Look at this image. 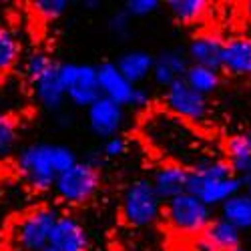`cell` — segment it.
Here are the masks:
<instances>
[{
  "label": "cell",
  "instance_id": "cell-1",
  "mask_svg": "<svg viewBox=\"0 0 251 251\" xmlns=\"http://www.w3.org/2000/svg\"><path fill=\"white\" fill-rule=\"evenodd\" d=\"M141 135L149 147L157 151V155L167 159V163H177L193 169L195 165L213 159L191 125L177 119L169 111L147 113L141 123Z\"/></svg>",
  "mask_w": 251,
  "mask_h": 251
},
{
  "label": "cell",
  "instance_id": "cell-2",
  "mask_svg": "<svg viewBox=\"0 0 251 251\" xmlns=\"http://www.w3.org/2000/svg\"><path fill=\"white\" fill-rule=\"evenodd\" d=\"M16 169L30 189L47 193L58 177L54 167V143H30L16 153Z\"/></svg>",
  "mask_w": 251,
  "mask_h": 251
},
{
  "label": "cell",
  "instance_id": "cell-3",
  "mask_svg": "<svg viewBox=\"0 0 251 251\" xmlns=\"http://www.w3.org/2000/svg\"><path fill=\"white\" fill-rule=\"evenodd\" d=\"M165 219L177 233L197 237L205 233V229L211 225L213 209L205 205L199 197L191 193H183L165 203Z\"/></svg>",
  "mask_w": 251,
  "mask_h": 251
},
{
  "label": "cell",
  "instance_id": "cell-4",
  "mask_svg": "<svg viewBox=\"0 0 251 251\" xmlns=\"http://www.w3.org/2000/svg\"><path fill=\"white\" fill-rule=\"evenodd\" d=\"M163 211V201L157 195L151 179H135L123 195V217L133 227L153 225Z\"/></svg>",
  "mask_w": 251,
  "mask_h": 251
},
{
  "label": "cell",
  "instance_id": "cell-5",
  "mask_svg": "<svg viewBox=\"0 0 251 251\" xmlns=\"http://www.w3.org/2000/svg\"><path fill=\"white\" fill-rule=\"evenodd\" d=\"M58 211L52 207H34L20 217L12 231V241L18 251H43L49 247L52 227L58 219Z\"/></svg>",
  "mask_w": 251,
  "mask_h": 251
},
{
  "label": "cell",
  "instance_id": "cell-6",
  "mask_svg": "<svg viewBox=\"0 0 251 251\" xmlns=\"http://www.w3.org/2000/svg\"><path fill=\"white\" fill-rule=\"evenodd\" d=\"M58 75L67 91V100L76 109H89L100 95L99 71L95 65H78V62H58Z\"/></svg>",
  "mask_w": 251,
  "mask_h": 251
},
{
  "label": "cell",
  "instance_id": "cell-7",
  "mask_svg": "<svg viewBox=\"0 0 251 251\" xmlns=\"http://www.w3.org/2000/svg\"><path fill=\"white\" fill-rule=\"evenodd\" d=\"M100 185V173L95 165L85 159L78 161L69 171L60 173L54 181V195L69 205H82L95 197Z\"/></svg>",
  "mask_w": 251,
  "mask_h": 251
},
{
  "label": "cell",
  "instance_id": "cell-8",
  "mask_svg": "<svg viewBox=\"0 0 251 251\" xmlns=\"http://www.w3.org/2000/svg\"><path fill=\"white\" fill-rule=\"evenodd\" d=\"M163 104L165 111H169L177 119L195 125L203 123L209 115V100L195 89H191L185 82V78L173 82L169 89H165L163 93Z\"/></svg>",
  "mask_w": 251,
  "mask_h": 251
},
{
  "label": "cell",
  "instance_id": "cell-9",
  "mask_svg": "<svg viewBox=\"0 0 251 251\" xmlns=\"http://www.w3.org/2000/svg\"><path fill=\"white\" fill-rule=\"evenodd\" d=\"M243 191V177L231 175L227 179H203L189 169V183H187V193L199 197L209 207H221L225 201L235 197Z\"/></svg>",
  "mask_w": 251,
  "mask_h": 251
},
{
  "label": "cell",
  "instance_id": "cell-10",
  "mask_svg": "<svg viewBox=\"0 0 251 251\" xmlns=\"http://www.w3.org/2000/svg\"><path fill=\"white\" fill-rule=\"evenodd\" d=\"M87 123L91 133L100 137L102 141L117 137L125 123V107L100 97L87 109Z\"/></svg>",
  "mask_w": 251,
  "mask_h": 251
},
{
  "label": "cell",
  "instance_id": "cell-11",
  "mask_svg": "<svg viewBox=\"0 0 251 251\" xmlns=\"http://www.w3.org/2000/svg\"><path fill=\"white\" fill-rule=\"evenodd\" d=\"M49 247H52L54 251H89L87 229L76 217L60 213L52 227Z\"/></svg>",
  "mask_w": 251,
  "mask_h": 251
},
{
  "label": "cell",
  "instance_id": "cell-12",
  "mask_svg": "<svg viewBox=\"0 0 251 251\" xmlns=\"http://www.w3.org/2000/svg\"><path fill=\"white\" fill-rule=\"evenodd\" d=\"M191 60L187 56V50L181 49H167L155 56L153 67V82L161 89H169L173 82L185 78V73L189 71Z\"/></svg>",
  "mask_w": 251,
  "mask_h": 251
},
{
  "label": "cell",
  "instance_id": "cell-13",
  "mask_svg": "<svg viewBox=\"0 0 251 251\" xmlns=\"http://www.w3.org/2000/svg\"><path fill=\"white\" fill-rule=\"evenodd\" d=\"M221 71L231 76H251V36L233 34L225 38L223 56H221Z\"/></svg>",
  "mask_w": 251,
  "mask_h": 251
},
{
  "label": "cell",
  "instance_id": "cell-14",
  "mask_svg": "<svg viewBox=\"0 0 251 251\" xmlns=\"http://www.w3.org/2000/svg\"><path fill=\"white\" fill-rule=\"evenodd\" d=\"M151 183L157 195L163 203L171 201L183 193H187V183H189V169L177 163H161L153 171Z\"/></svg>",
  "mask_w": 251,
  "mask_h": 251
},
{
  "label": "cell",
  "instance_id": "cell-15",
  "mask_svg": "<svg viewBox=\"0 0 251 251\" xmlns=\"http://www.w3.org/2000/svg\"><path fill=\"white\" fill-rule=\"evenodd\" d=\"M99 71V87H100V95L104 99H109L121 107H129L133 93H135V85L123 76V73L117 69V62H100L97 67Z\"/></svg>",
  "mask_w": 251,
  "mask_h": 251
},
{
  "label": "cell",
  "instance_id": "cell-16",
  "mask_svg": "<svg viewBox=\"0 0 251 251\" xmlns=\"http://www.w3.org/2000/svg\"><path fill=\"white\" fill-rule=\"evenodd\" d=\"M223 45H225L223 36L215 32H201L191 38L189 47H187V56H189L191 65L221 71Z\"/></svg>",
  "mask_w": 251,
  "mask_h": 251
},
{
  "label": "cell",
  "instance_id": "cell-17",
  "mask_svg": "<svg viewBox=\"0 0 251 251\" xmlns=\"http://www.w3.org/2000/svg\"><path fill=\"white\" fill-rule=\"evenodd\" d=\"M32 93H34L36 102L45 111H58L62 104H65L67 91H65V85H62L60 75H58V62L47 75H43L36 82H32Z\"/></svg>",
  "mask_w": 251,
  "mask_h": 251
},
{
  "label": "cell",
  "instance_id": "cell-18",
  "mask_svg": "<svg viewBox=\"0 0 251 251\" xmlns=\"http://www.w3.org/2000/svg\"><path fill=\"white\" fill-rule=\"evenodd\" d=\"M153 67H155V54H151L147 50H141V49L127 50L117 58V69L135 87L145 82L153 75Z\"/></svg>",
  "mask_w": 251,
  "mask_h": 251
},
{
  "label": "cell",
  "instance_id": "cell-19",
  "mask_svg": "<svg viewBox=\"0 0 251 251\" xmlns=\"http://www.w3.org/2000/svg\"><path fill=\"white\" fill-rule=\"evenodd\" d=\"M225 161L231 165V169L237 177L249 175L251 167V131L245 133H235L227 137L225 141Z\"/></svg>",
  "mask_w": 251,
  "mask_h": 251
},
{
  "label": "cell",
  "instance_id": "cell-20",
  "mask_svg": "<svg viewBox=\"0 0 251 251\" xmlns=\"http://www.w3.org/2000/svg\"><path fill=\"white\" fill-rule=\"evenodd\" d=\"M203 235L215 245L217 251H233L241 247V231L221 215L211 221Z\"/></svg>",
  "mask_w": 251,
  "mask_h": 251
},
{
  "label": "cell",
  "instance_id": "cell-21",
  "mask_svg": "<svg viewBox=\"0 0 251 251\" xmlns=\"http://www.w3.org/2000/svg\"><path fill=\"white\" fill-rule=\"evenodd\" d=\"M221 217L233 223L239 231L251 229V195L241 191L221 205Z\"/></svg>",
  "mask_w": 251,
  "mask_h": 251
},
{
  "label": "cell",
  "instance_id": "cell-22",
  "mask_svg": "<svg viewBox=\"0 0 251 251\" xmlns=\"http://www.w3.org/2000/svg\"><path fill=\"white\" fill-rule=\"evenodd\" d=\"M165 6L179 25H195L209 10L207 0H167Z\"/></svg>",
  "mask_w": 251,
  "mask_h": 251
},
{
  "label": "cell",
  "instance_id": "cell-23",
  "mask_svg": "<svg viewBox=\"0 0 251 251\" xmlns=\"http://www.w3.org/2000/svg\"><path fill=\"white\" fill-rule=\"evenodd\" d=\"M185 82L203 97H209L221 87V71L191 65L189 71L185 73Z\"/></svg>",
  "mask_w": 251,
  "mask_h": 251
},
{
  "label": "cell",
  "instance_id": "cell-24",
  "mask_svg": "<svg viewBox=\"0 0 251 251\" xmlns=\"http://www.w3.org/2000/svg\"><path fill=\"white\" fill-rule=\"evenodd\" d=\"M18 54H20V45L16 36L8 28L0 26V73L10 71L16 65Z\"/></svg>",
  "mask_w": 251,
  "mask_h": 251
},
{
  "label": "cell",
  "instance_id": "cell-25",
  "mask_svg": "<svg viewBox=\"0 0 251 251\" xmlns=\"http://www.w3.org/2000/svg\"><path fill=\"white\" fill-rule=\"evenodd\" d=\"M18 143V121L6 113H0V159L8 157Z\"/></svg>",
  "mask_w": 251,
  "mask_h": 251
},
{
  "label": "cell",
  "instance_id": "cell-26",
  "mask_svg": "<svg viewBox=\"0 0 251 251\" xmlns=\"http://www.w3.org/2000/svg\"><path fill=\"white\" fill-rule=\"evenodd\" d=\"M54 65H56V60L50 54H47L43 50L32 52L26 58V65H25V73H26V78L30 80V85H32V82H36L43 75H47Z\"/></svg>",
  "mask_w": 251,
  "mask_h": 251
},
{
  "label": "cell",
  "instance_id": "cell-27",
  "mask_svg": "<svg viewBox=\"0 0 251 251\" xmlns=\"http://www.w3.org/2000/svg\"><path fill=\"white\" fill-rule=\"evenodd\" d=\"M32 10L45 20H58L60 16H65L71 2L69 0H34L30 4Z\"/></svg>",
  "mask_w": 251,
  "mask_h": 251
},
{
  "label": "cell",
  "instance_id": "cell-28",
  "mask_svg": "<svg viewBox=\"0 0 251 251\" xmlns=\"http://www.w3.org/2000/svg\"><path fill=\"white\" fill-rule=\"evenodd\" d=\"M163 6L161 0H127L123 10L127 12L131 18H145L159 12Z\"/></svg>",
  "mask_w": 251,
  "mask_h": 251
},
{
  "label": "cell",
  "instance_id": "cell-29",
  "mask_svg": "<svg viewBox=\"0 0 251 251\" xmlns=\"http://www.w3.org/2000/svg\"><path fill=\"white\" fill-rule=\"evenodd\" d=\"M131 16L125 12L123 8L121 10H117L111 18H109V30L115 34V36H127L129 34V30H131Z\"/></svg>",
  "mask_w": 251,
  "mask_h": 251
},
{
  "label": "cell",
  "instance_id": "cell-30",
  "mask_svg": "<svg viewBox=\"0 0 251 251\" xmlns=\"http://www.w3.org/2000/svg\"><path fill=\"white\" fill-rule=\"evenodd\" d=\"M102 157L104 159H117V157H123L127 153V141H125L121 135L117 137H111L107 141H102Z\"/></svg>",
  "mask_w": 251,
  "mask_h": 251
},
{
  "label": "cell",
  "instance_id": "cell-31",
  "mask_svg": "<svg viewBox=\"0 0 251 251\" xmlns=\"http://www.w3.org/2000/svg\"><path fill=\"white\" fill-rule=\"evenodd\" d=\"M149 104H151V97H149V93L145 91V89H141V87H137L135 93H133V99H131V104H129V107H131V109H147Z\"/></svg>",
  "mask_w": 251,
  "mask_h": 251
},
{
  "label": "cell",
  "instance_id": "cell-32",
  "mask_svg": "<svg viewBox=\"0 0 251 251\" xmlns=\"http://www.w3.org/2000/svg\"><path fill=\"white\" fill-rule=\"evenodd\" d=\"M191 249H193V251H217V249H215V245H213L211 241H209L203 233H201V235H197V237H193Z\"/></svg>",
  "mask_w": 251,
  "mask_h": 251
},
{
  "label": "cell",
  "instance_id": "cell-33",
  "mask_svg": "<svg viewBox=\"0 0 251 251\" xmlns=\"http://www.w3.org/2000/svg\"><path fill=\"white\" fill-rule=\"evenodd\" d=\"M82 6H85L87 10H97V8L102 6V2H100V0H85V2H82Z\"/></svg>",
  "mask_w": 251,
  "mask_h": 251
},
{
  "label": "cell",
  "instance_id": "cell-34",
  "mask_svg": "<svg viewBox=\"0 0 251 251\" xmlns=\"http://www.w3.org/2000/svg\"><path fill=\"white\" fill-rule=\"evenodd\" d=\"M243 191L251 195V175H245L243 177Z\"/></svg>",
  "mask_w": 251,
  "mask_h": 251
},
{
  "label": "cell",
  "instance_id": "cell-35",
  "mask_svg": "<svg viewBox=\"0 0 251 251\" xmlns=\"http://www.w3.org/2000/svg\"><path fill=\"white\" fill-rule=\"evenodd\" d=\"M245 14H247V16H249V20H251V0L245 4Z\"/></svg>",
  "mask_w": 251,
  "mask_h": 251
},
{
  "label": "cell",
  "instance_id": "cell-36",
  "mask_svg": "<svg viewBox=\"0 0 251 251\" xmlns=\"http://www.w3.org/2000/svg\"><path fill=\"white\" fill-rule=\"evenodd\" d=\"M233 251H249V249H245V247H239V249H233Z\"/></svg>",
  "mask_w": 251,
  "mask_h": 251
},
{
  "label": "cell",
  "instance_id": "cell-37",
  "mask_svg": "<svg viewBox=\"0 0 251 251\" xmlns=\"http://www.w3.org/2000/svg\"><path fill=\"white\" fill-rule=\"evenodd\" d=\"M43 251H54V249H52V247H47V249H43Z\"/></svg>",
  "mask_w": 251,
  "mask_h": 251
},
{
  "label": "cell",
  "instance_id": "cell-38",
  "mask_svg": "<svg viewBox=\"0 0 251 251\" xmlns=\"http://www.w3.org/2000/svg\"><path fill=\"white\" fill-rule=\"evenodd\" d=\"M249 175H251V167H249Z\"/></svg>",
  "mask_w": 251,
  "mask_h": 251
}]
</instances>
